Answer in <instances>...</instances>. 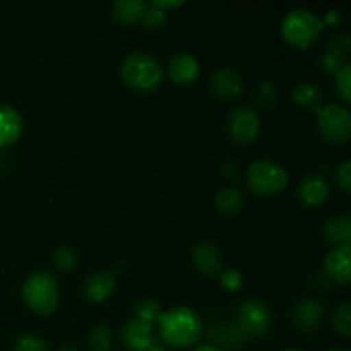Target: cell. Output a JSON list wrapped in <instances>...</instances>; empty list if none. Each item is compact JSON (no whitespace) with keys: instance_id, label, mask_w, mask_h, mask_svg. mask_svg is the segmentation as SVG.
<instances>
[{"instance_id":"32","label":"cell","mask_w":351,"mask_h":351,"mask_svg":"<svg viewBox=\"0 0 351 351\" xmlns=\"http://www.w3.org/2000/svg\"><path fill=\"white\" fill-rule=\"evenodd\" d=\"M336 185L345 195H350L351 192V161L346 160L336 170Z\"/></svg>"},{"instance_id":"20","label":"cell","mask_w":351,"mask_h":351,"mask_svg":"<svg viewBox=\"0 0 351 351\" xmlns=\"http://www.w3.org/2000/svg\"><path fill=\"white\" fill-rule=\"evenodd\" d=\"M324 237L335 245L351 242V219L348 216H336L324 225Z\"/></svg>"},{"instance_id":"16","label":"cell","mask_w":351,"mask_h":351,"mask_svg":"<svg viewBox=\"0 0 351 351\" xmlns=\"http://www.w3.org/2000/svg\"><path fill=\"white\" fill-rule=\"evenodd\" d=\"M24 129L23 115L14 106L0 103V147L16 143Z\"/></svg>"},{"instance_id":"10","label":"cell","mask_w":351,"mask_h":351,"mask_svg":"<svg viewBox=\"0 0 351 351\" xmlns=\"http://www.w3.org/2000/svg\"><path fill=\"white\" fill-rule=\"evenodd\" d=\"M324 314L326 308L321 302L315 298H305L298 302L293 308L295 326L302 332H315L324 321Z\"/></svg>"},{"instance_id":"37","label":"cell","mask_w":351,"mask_h":351,"mask_svg":"<svg viewBox=\"0 0 351 351\" xmlns=\"http://www.w3.org/2000/svg\"><path fill=\"white\" fill-rule=\"evenodd\" d=\"M194 351H223V350H219L218 346H215V345H201V346H197Z\"/></svg>"},{"instance_id":"13","label":"cell","mask_w":351,"mask_h":351,"mask_svg":"<svg viewBox=\"0 0 351 351\" xmlns=\"http://www.w3.org/2000/svg\"><path fill=\"white\" fill-rule=\"evenodd\" d=\"M154 341L153 326L139 319H129L122 328V343L130 351H143Z\"/></svg>"},{"instance_id":"38","label":"cell","mask_w":351,"mask_h":351,"mask_svg":"<svg viewBox=\"0 0 351 351\" xmlns=\"http://www.w3.org/2000/svg\"><path fill=\"white\" fill-rule=\"evenodd\" d=\"M58 351H79V350L72 348V346H65V348H62V350H58Z\"/></svg>"},{"instance_id":"5","label":"cell","mask_w":351,"mask_h":351,"mask_svg":"<svg viewBox=\"0 0 351 351\" xmlns=\"http://www.w3.org/2000/svg\"><path fill=\"white\" fill-rule=\"evenodd\" d=\"M245 182L250 192L261 197H269L283 192L290 184V175L281 165L269 160L254 161L245 171Z\"/></svg>"},{"instance_id":"25","label":"cell","mask_w":351,"mask_h":351,"mask_svg":"<svg viewBox=\"0 0 351 351\" xmlns=\"http://www.w3.org/2000/svg\"><path fill=\"white\" fill-rule=\"evenodd\" d=\"M160 314V302L154 300V298H144V300H141L139 304L136 305V319L147 322V324L151 326H153V322L158 321Z\"/></svg>"},{"instance_id":"27","label":"cell","mask_w":351,"mask_h":351,"mask_svg":"<svg viewBox=\"0 0 351 351\" xmlns=\"http://www.w3.org/2000/svg\"><path fill=\"white\" fill-rule=\"evenodd\" d=\"M336 93L345 103H351V65L345 64L336 74Z\"/></svg>"},{"instance_id":"11","label":"cell","mask_w":351,"mask_h":351,"mask_svg":"<svg viewBox=\"0 0 351 351\" xmlns=\"http://www.w3.org/2000/svg\"><path fill=\"white\" fill-rule=\"evenodd\" d=\"M192 261L202 276H218L221 273L223 267V256L219 252L218 247L213 242H199L194 247V254H192Z\"/></svg>"},{"instance_id":"3","label":"cell","mask_w":351,"mask_h":351,"mask_svg":"<svg viewBox=\"0 0 351 351\" xmlns=\"http://www.w3.org/2000/svg\"><path fill=\"white\" fill-rule=\"evenodd\" d=\"M322 33H324V23L311 10H290L281 23L283 40L298 50H307V48L314 47Z\"/></svg>"},{"instance_id":"24","label":"cell","mask_w":351,"mask_h":351,"mask_svg":"<svg viewBox=\"0 0 351 351\" xmlns=\"http://www.w3.org/2000/svg\"><path fill=\"white\" fill-rule=\"evenodd\" d=\"M53 264L62 273H71V271L77 267L79 257L75 250L71 249V247H58L53 254Z\"/></svg>"},{"instance_id":"19","label":"cell","mask_w":351,"mask_h":351,"mask_svg":"<svg viewBox=\"0 0 351 351\" xmlns=\"http://www.w3.org/2000/svg\"><path fill=\"white\" fill-rule=\"evenodd\" d=\"M291 99H293L295 105L302 110H317L321 106L322 101V93L321 89L315 88L311 82H300L298 86H295L293 91H291Z\"/></svg>"},{"instance_id":"40","label":"cell","mask_w":351,"mask_h":351,"mask_svg":"<svg viewBox=\"0 0 351 351\" xmlns=\"http://www.w3.org/2000/svg\"><path fill=\"white\" fill-rule=\"evenodd\" d=\"M283 351H302V350H297V348H288V350H283Z\"/></svg>"},{"instance_id":"18","label":"cell","mask_w":351,"mask_h":351,"mask_svg":"<svg viewBox=\"0 0 351 351\" xmlns=\"http://www.w3.org/2000/svg\"><path fill=\"white\" fill-rule=\"evenodd\" d=\"M147 3L143 0H117L112 7L113 19L120 24H136L143 21Z\"/></svg>"},{"instance_id":"28","label":"cell","mask_w":351,"mask_h":351,"mask_svg":"<svg viewBox=\"0 0 351 351\" xmlns=\"http://www.w3.org/2000/svg\"><path fill=\"white\" fill-rule=\"evenodd\" d=\"M168 16L163 10L156 9V7L147 5L146 14L143 17V26L146 31H160L163 29L165 24H167Z\"/></svg>"},{"instance_id":"14","label":"cell","mask_w":351,"mask_h":351,"mask_svg":"<svg viewBox=\"0 0 351 351\" xmlns=\"http://www.w3.org/2000/svg\"><path fill=\"white\" fill-rule=\"evenodd\" d=\"M351 243L346 245H336L331 252L328 254L324 261L326 273L335 281L341 285H348L351 281Z\"/></svg>"},{"instance_id":"30","label":"cell","mask_w":351,"mask_h":351,"mask_svg":"<svg viewBox=\"0 0 351 351\" xmlns=\"http://www.w3.org/2000/svg\"><path fill=\"white\" fill-rule=\"evenodd\" d=\"M14 351H50V348L40 336L24 335L16 341Z\"/></svg>"},{"instance_id":"35","label":"cell","mask_w":351,"mask_h":351,"mask_svg":"<svg viewBox=\"0 0 351 351\" xmlns=\"http://www.w3.org/2000/svg\"><path fill=\"white\" fill-rule=\"evenodd\" d=\"M322 23H324V26H338V24L343 23L341 12L339 10H329L324 16V19H322Z\"/></svg>"},{"instance_id":"36","label":"cell","mask_w":351,"mask_h":351,"mask_svg":"<svg viewBox=\"0 0 351 351\" xmlns=\"http://www.w3.org/2000/svg\"><path fill=\"white\" fill-rule=\"evenodd\" d=\"M143 351H171V350L168 348V346L161 345L160 341H153L149 346H147V348H144Z\"/></svg>"},{"instance_id":"29","label":"cell","mask_w":351,"mask_h":351,"mask_svg":"<svg viewBox=\"0 0 351 351\" xmlns=\"http://www.w3.org/2000/svg\"><path fill=\"white\" fill-rule=\"evenodd\" d=\"M332 55H336L338 58H341L343 62L350 57V51H351V38L348 33H339L336 34L335 38L331 40L329 43V50Z\"/></svg>"},{"instance_id":"21","label":"cell","mask_w":351,"mask_h":351,"mask_svg":"<svg viewBox=\"0 0 351 351\" xmlns=\"http://www.w3.org/2000/svg\"><path fill=\"white\" fill-rule=\"evenodd\" d=\"M215 204H216V209H218L221 215L233 216L242 209L243 195L239 189L225 187L216 194Z\"/></svg>"},{"instance_id":"17","label":"cell","mask_w":351,"mask_h":351,"mask_svg":"<svg viewBox=\"0 0 351 351\" xmlns=\"http://www.w3.org/2000/svg\"><path fill=\"white\" fill-rule=\"evenodd\" d=\"M117 280L112 273H105L99 271L89 276L84 283V295L88 300L95 302V304H101L105 302L110 295L115 290Z\"/></svg>"},{"instance_id":"7","label":"cell","mask_w":351,"mask_h":351,"mask_svg":"<svg viewBox=\"0 0 351 351\" xmlns=\"http://www.w3.org/2000/svg\"><path fill=\"white\" fill-rule=\"evenodd\" d=\"M271 321V311L263 300H247L237 311L235 326L243 338H257L266 335Z\"/></svg>"},{"instance_id":"2","label":"cell","mask_w":351,"mask_h":351,"mask_svg":"<svg viewBox=\"0 0 351 351\" xmlns=\"http://www.w3.org/2000/svg\"><path fill=\"white\" fill-rule=\"evenodd\" d=\"M120 75L130 89L141 95H147L161 84L163 71L151 55L144 51H132L123 58Z\"/></svg>"},{"instance_id":"39","label":"cell","mask_w":351,"mask_h":351,"mask_svg":"<svg viewBox=\"0 0 351 351\" xmlns=\"http://www.w3.org/2000/svg\"><path fill=\"white\" fill-rule=\"evenodd\" d=\"M329 351H348V350H345V348H332V350H329Z\"/></svg>"},{"instance_id":"6","label":"cell","mask_w":351,"mask_h":351,"mask_svg":"<svg viewBox=\"0 0 351 351\" xmlns=\"http://www.w3.org/2000/svg\"><path fill=\"white\" fill-rule=\"evenodd\" d=\"M317 129L322 139L331 146H343L351 137V113L346 106L328 103L315 110Z\"/></svg>"},{"instance_id":"31","label":"cell","mask_w":351,"mask_h":351,"mask_svg":"<svg viewBox=\"0 0 351 351\" xmlns=\"http://www.w3.org/2000/svg\"><path fill=\"white\" fill-rule=\"evenodd\" d=\"M219 283L226 291H237L243 285V276L237 269H225L219 273Z\"/></svg>"},{"instance_id":"8","label":"cell","mask_w":351,"mask_h":351,"mask_svg":"<svg viewBox=\"0 0 351 351\" xmlns=\"http://www.w3.org/2000/svg\"><path fill=\"white\" fill-rule=\"evenodd\" d=\"M261 117L250 106H237L226 117V132L240 146L254 143L259 136Z\"/></svg>"},{"instance_id":"9","label":"cell","mask_w":351,"mask_h":351,"mask_svg":"<svg viewBox=\"0 0 351 351\" xmlns=\"http://www.w3.org/2000/svg\"><path fill=\"white\" fill-rule=\"evenodd\" d=\"M209 86H211L213 95L221 101H235L243 91L242 77L239 75V72L228 67L218 69L213 74Z\"/></svg>"},{"instance_id":"4","label":"cell","mask_w":351,"mask_h":351,"mask_svg":"<svg viewBox=\"0 0 351 351\" xmlns=\"http://www.w3.org/2000/svg\"><path fill=\"white\" fill-rule=\"evenodd\" d=\"M24 304L38 315H51L60 304L58 283L48 271H36L24 280L23 290Z\"/></svg>"},{"instance_id":"34","label":"cell","mask_w":351,"mask_h":351,"mask_svg":"<svg viewBox=\"0 0 351 351\" xmlns=\"http://www.w3.org/2000/svg\"><path fill=\"white\" fill-rule=\"evenodd\" d=\"M184 0H153V2L149 3L151 7H156V9L163 10V12H167L168 9H175V7H180L184 5Z\"/></svg>"},{"instance_id":"12","label":"cell","mask_w":351,"mask_h":351,"mask_svg":"<svg viewBox=\"0 0 351 351\" xmlns=\"http://www.w3.org/2000/svg\"><path fill=\"white\" fill-rule=\"evenodd\" d=\"M297 195L300 202L307 208H317L324 204L329 197V184L322 175H308L300 182L297 189Z\"/></svg>"},{"instance_id":"1","label":"cell","mask_w":351,"mask_h":351,"mask_svg":"<svg viewBox=\"0 0 351 351\" xmlns=\"http://www.w3.org/2000/svg\"><path fill=\"white\" fill-rule=\"evenodd\" d=\"M161 341L171 348H189L202 335V322L197 312L189 307H173L161 312L156 321Z\"/></svg>"},{"instance_id":"22","label":"cell","mask_w":351,"mask_h":351,"mask_svg":"<svg viewBox=\"0 0 351 351\" xmlns=\"http://www.w3.org/2000/svg\"><path fill=\"white\" fill-rule=\"evenodd\" d=\"M254 99H256L261 108H273L278 99H280V89L274 82L263 81L259 82V86L254 91Z\"/></svg>"},{"instance_id":"33","label":"cell","mask_w":351,"mask_h":351,"mask_svg":"<svg viewBox=\"0 0 351 351\" xmlns=\"http://www.w3.org/2000/svg\"><path fill=\"white\" fill-rule=\"evenodd\" d=\"M319 65H321V71L324 74H338V71L345 65V62L336 57V55H332L331 51H326L319 58Z\"/></svg>"},{"instance_id":"23","label":"cell","mask_w":351,"mask_h":351,"mask_svg":"<svg viewBox=\"0 0 351 351\" xmlns=\"http://www.w3.org/2000/svg\"><path fill=\"white\" fill-rule=\"evenodd\" d=\"M332 328L338 335H341L343 338H350L351 336V305L350 304H341L335 308L331 315Z\"/></svg>"},{"instance_id":"15","label":"cell","mask_w":351,"mask_h":351,"mask_svg":"<svg viewBox=\"0 0 351 351\" xmlns=\"http://www.w3.org/2000/svg\"><path fill=\"white\" fill-rule=\"evenodd\" d=\"M168 75L178 86H187L199 77V62L191 53H177L168 62Z\"/></svg>"},{"instance_id":"26","label":"cell","mask_w":351,"mask_h":351,"mask_svg":"<svg viewBox=\"0 0 351 351\" xmlns=\"http://www.w3.org/2000/svg\"><path fill=\"white\" fill-rule=\"evenodd\" d=\"M88 345L93 351H108L112 348V332L105 326H96L88 336Z\"/></svg>"}]
</instances>
